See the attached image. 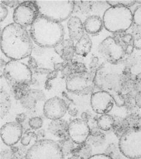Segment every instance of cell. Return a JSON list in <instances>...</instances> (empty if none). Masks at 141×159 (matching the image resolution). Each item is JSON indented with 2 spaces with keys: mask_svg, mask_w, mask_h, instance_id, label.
<instances>
[{
  "mask_svg": "<svg viewBox=\"0 0 141 159\" xmlns=\"http://www.w3.org/2000/svg\"><path fill=\"white\" fill-rule=\"evenodd\" d=\"M98 63V57H92L87 72L80 74H73L66 80V90L73 94L82 96L94 93L96 88L94 80L100 66Z\"/></svg>",
  "mask_w": 141,
  "mask_h": 159,
  "instance_id": "cell-3",
  "label": "cell"
},
{
  "mask_svg": "<svg viewBox=\"0 0 141 159\" xmlns=\"http://www.w3.org/2000/svg\"><path fill=\"white\" fill-rule=\"evenodd\" d=\"M136 93L137 92H133L124 95V97H125L124 107H125L127 111L128 112V114L138 113V110L139 108L137 107L135 102V95Z\"/></svg>",
  "mask_w": 141,
  "mask_h": 159,
  "instance_id": "cell-30",
  "label": "cell"
},
{
  "mask_svg": "<svg viewBox=\"0 0 141 159\" xmlns=\"http://www.w3.org/2000/svg\"><path fill=\"white\" fill-rule=\"evenodd\" d=\"M50 82V81H47V80L46 81V83H45V88H46L47 89L50 90L51 89V85Z\"/></svg>",
  "mask_w": 141,
  "mask_h": 159,
  "instance_id": "cell-61",
  "label": "cell"
},
{
  "mask_svg": "<svg viewBox=\"0 0 141 159\" xmlns=\"http://www.w3.org/2000/svg\"><path fill=\"white\" fill-rule=\"evenodd\" d=\"M118 147L122 155L130 159L141 158V128L130 129L119 140Z\"/></svg>",
  "mask_w": 141,
  "mask_h": 159,
  "instance_id": "cell-8",
  "label": "cell"
},
{
  "mask_svg": "<svg viewBox=\"0 0 141 159\" xmlns=\"http://www.w3.org/2000/svg\"><path fill=\"white\" fill-rule=\"evenodd\" d=\"M22 1H1V2L4 4L6 6H8L10 8H16Z\"/></svg>",
  "mask_w": 141,
  "mask_h": 159,
  "instance_id": "cell-49",
  "label": "cell"
},
{
  "mask_svg": "<svg viewBox=\"0 0 141 159\" xmlns=\"http://www.w3.org/2000/svg\"><path fill=\"white\" fill-rule=\"evenodd\" d=\"M112 38L121 46L126 55H131L134 49V40L131 34L127 31L113 33Z\"/></svg>",
  "mask_w": 141,
  "mask_h": 159,
  "instance_id": "cell-19",
  "label": "cell"
},
{
  "mask_svg": "<svg viewBox=\"0 0 141 159\" xmlns=\"http://www.w3.org/2000/svg\"><path fill=\"white\" fill-rule=\"evenodd\" d=\"M93 1H74V11L80 13L83 15L89 14L92 10Z\"/></svg>",
  "mask_w": 141,
  "mask_h": 159,
  "instance_id": "cell-31",
  "label": "cell"
},
{
  "mask_svg": "<svg viewBox=\"0 0 141 159\" xmlns=\"http://www.w3.org/2000/svg\"><path fill=\"white\" fill-rule=\"evenodd\" d=\"M10 88L21 84H31L33 72L29 66L20 60H10L7 62L3 75Z\"/></svg>",
  "mask_w": 141,
  "mask_h": 159,
  "instance_id": "cell-6",
  "label": "cell"
},
{
  "mask_svg": "<svg viewBox=\"0 0 141 159\" xmlns=\"http://www.w3.org/2000/svg\"><path fill=\"white\" fill-rule=\"evenodd\" d=\"M71 64H72L73 74H83L88 70V69L86 66L85 64L80 61L72 60L71 62Z\"/></svg>",
  "mask_w": 141,
  "mask_h": 159,
  "instance_id": "cell-40",
  "label": "cell"
},
{
  "mask_svg": "<svg viewBox=\"0 0 141 159\" xmlns=\"http://www.w3.org/2000/svg\"><path fill=\"white\" fill-rule=\"evenodd\" d=\"M29 67L30 68L31 70L32 71L33 73H34V72L37 70L39 66H38V62L36 61V60L33 57L30 56L29 59L28 60V65Z\"/></svg>",
  "mask_w": 141,
  "mask_h": 159,
  "instance_id": "cell-47",
  "label": "cell"
},
{
  "mask_svg": "<svg viewBox=\"0 0 141 159\" xmlns=\"http://www.w3.org/2000/svg\"><path fill=\"white\" fill-rule=\"evenodd\" d=\"M106 2L111 6V7L121 6L130 7L136 4V1H108Z\"/></svg>",
  "mask_w": 141,
  "mask_h": 159,
  "instance_id": "cell-42",
  "label": "cell"
},
{
  "mask_svg": "<svg viewBox=\"0 0 141 159\" xmlns=\"http://www.w3.org/2000/svg\"><path fill=\"white\" fill-rule=\"evenodd\" d=\"M136 75L131 72V70L124 68L120 74V89L124 95L136 92L135 89Z\"/></svg>",
  "mask_w": 141,
  "mask_h": 159,
  "instance_id": "cell-17",
  "label": "cell"
},
{
  "mask_svg": "<svg viewBox=\"0 0 141 159\" xmlns=\"http://www.w3.org/2000/svg\"><path fill=\"white\" fill-rule=\"evenodd\" d=\"M0 11H1L0 20H1V22H2L7 18V16L8 15V10H7V8L6 7V6L1 2L0 4Z\"/></svg>",
  "mask_w": 141,
  "mask_h": 159,
  "instance_id": "cell-48",
  "label": "cell"
},
{
  "mask_svg": "<svg viewBox=\"0 0 141 159\" xmlns=\"http://www.w3.org/2000/svg\"><path fill=\"white\" fill-rule=\"evenodd\" d=\"M58 72L54 70H52L50 74H48L47 75V81H51V80H52L55 79L56 78H57V75H58Z\"/></svg>",
  "mask_w": 141,
  "mask_h": 159,
  "instance_id": "cell-56",
  "label": "cell"
},
{
  "mask_svg": "<svg viewBox=\"0 0 141 159\" xmlns=\"http://www.w3.org/2000/svg\"><path fill=\"white\" fill-rule=\"evenodd\" d=\"M92 115L91 112L88 110H86L84 112L82 113V114L81 115V119L84 120V121L87 122L88 123L90 121L92 118Z\"/></svg>",
  "mask_w": 141,
  "mask_h": 159,
  "instance_id": "cell-54",
  "label": "cell"
},
{
  "mask_svg": "<svg viewBox=\"0 0 141 159\" xmlns=\"http://www.w3.org/2000/svg\"><path fill=\"white\" fill-rule=\"evenodd\" d=\"M104 154L111 159H122V157L124 156L119 148L118 144L117 145L114 143H111L106 148Z\"/></svg>",
  "mask_w": 141,
  "mask_h": 159,
  "instance_id": "cell-36",
  "label": "cell"
},
{
  "mask_svg": "<svg viewBox=\"0 0 141 159\" xmlns=\"http://www.w3.org/2000/svg\"><path fill=\"white\" fill-rule=\"evenodd\" d=\"M98 52L102 59L111 65H118L123 61L125 53L112 36L103 40L98 47Z\"/></svg>",
  "mask_w": 141,
  "mask_h": 159,
  "instance_id": "cell-10",
  "label": "cell"
},
{
  "mask_svg": "<svg viewBox=\"0 0 141 159\" xmlns=\"http://www.w3.org/2000/svg\"><path fill=\"white\" fill-rule=\"evenodd\" d=\"M92 148L87 142L77 145L72 155H76L81 159H89L92 157Z\"/></svg>",
  "mask_w": 141,
  "mask_h": 159,
  "instance_id": "cell-26",
  "label": "cell"
},
{
  "mask_svg": "<svg viewBox=\"0 0 141 159\" xmlns=\"http://www.w3.org/2000/svg\"><path fill=\"white\" fill-rule=\"evenodd\" d=\"M43 111L44 116L51 120L61 119L67 112V104L63 98L54 97L45 101Z\"/></svg>",
  "mask_w": 141,
  "mask_h": 159,
  "instance_id": "cell-13",
  "label": "cell"
},
{
  "mask_svg": "<svg viewBox=\"0 0 141 159\" xmlns=\"http://www.w3.org/2000/svg\"><path fill=\"white\" fill-rule=\"evenodd\" d=\"M57 142L50 139L38 140L28 149L25 159H64Z\"/></svg>",
  "mask_w": 141,
  "mask_h": 159,
  "instance_id": "cell-7",
  "label": "cell"
},
{
  "mask_svg": "<svg viewBox=\"0 0 141 159\" xmlns=\"http://www.w3.org/2000/svg\"><path fill=\"white\" fill-rule=\"evenodd\" d=\"M27 118V115L26 113H19L16 115V122H17L18 123L20 124L21 125L23 124V123L25 122V121L26 120V119Z\"/></svg>",
  "mask_w": 141,
  "mask_h": 159,
  "instance_id": "cell-52",
  "label": "cell"
},
{
  "mask_svg": "<svg viewBox=\"0 0 141 159\" xmlns=\"http://www.w3.org/2000/svg\"><path fill=\"white\" fill-rule=\"evenodd\" d=\"M33 43L27 28L14 22L6 26L1 32V50L11 60L29 57Z\"/></svg>",
  "mask_w": 141,
  "mask_h": 159,
  "instance_id": "cell-1",
  "label": "cell"
},
{
  "mask_svg": "<svg viewBox=\"0 0 141 159\" xmlns=\"http://www.w3.org/2000/svg\"><path fill=\"white\" fill-rule=\"evenodd\" d=\"M136 3H138V4H141V1H136Z\"/></svg>",
  "mask_w": 141,
  "mask_h": 159,
  "instance_id": "cell-63",
  "label": "cell"
},
{
  "mask_svg": "<svg viewBox=\"0 0 141 159\" xmlns=\"http://www.w3.org/2000/svg\"><path fill=\"white\" fill-rule=\"evenodd\" d=\"M68 159H81L80 157H79L77 156L76 155H71L70 157Z\"/></svg>",
  "mask_w": 141,
  "mask_h": 159,
  "instance_id": "cell-62",
  "label": "cell"
},
{
  "mask_svg": "<svg viewBox=\"0 0 141 159\" xmlns=\"http://www.w3.org/2000/svg\"><path fill=\"white\" fill-rule=\"evenodd\" d=\"M61 95L63 98V99L65 101L67 104V111L68 112L69 115L72 117L77 116L79 112V109L76 104L74 102V100L70 98L67 93L65 92H63Z\"/></svg>",
  "mask_w": 141,
  "mask_h": 159,
  "instance_id": "cell-34",
  "label": "cell"
},
{
  "mask_svg": "<svg viewBox=\"0 0 141 159\" xmlns=\"http://www.w3.org/2000/svg\"><path fill=\"white\" fill-rule=\"evenodd\" d=\"M30 84H21L11 87V92L14 98L20 101L22 97L27 95L29 89H30Z\"/></svg>",
  "mask_w": 141,
  "mask_h": 159,
  "instance_id": "cell-32",
  "label": "cell"
},
{
  "mask_svg": "<svg viewBox=\"0 0 141 159\" xmlns=\"http://www.w3.org/2000/svg\"><path fill=\"white\" fill-rule=\"evenodd\" d=\"M1 159H15L10 149H3L1 151Z\"/></svg>",
  "mask_w": 141,
  "mask_h": 159,
  "instance_id": "cell-50",
  "label": "cell"
},
{
  "mask_svg": "<svg viewBox=\"0 0 141 159\" xmlns=\"http://www.w3.org/2000/svg\"><path fill=\"white\" fill-rule=\"evenodd\" d=\"M43 119L39 116H34L31 118L29 120V125L31 129L38 130L43 126Z\"/></svg>",
  "mask_w": 141,
  "mask_h": 159,
  "instance_id": "cell-41",
  "label": "cell"
},
{
  "mask_svg": "<svg viewBox=\"0 0 141 159\" xmlns=\"http://www.w3.org/2000/svg\"><path fill=\"white\" fill-rule=\"evenodd\" d=\"M106 134L99 129H91V133L86 140L88 143L94 147L102 146L106 142Z\"/></svg>",
  "mask_w": 141,
  "mask_h": 159,
  "instance_id": "cell-23",
  "label": "cell"
},
{
  "mask_svg": "<svg viewBox=\"0 0 141 159\" xmlns=\"http://www.w3.org/2000/svg\"><path fill=\"white\" fill-rule=\"evenodd\" d=\"M23 130L22 125L16 121L6 123L1 128V138L6 145L14 146L22 138Z\"/></svg>",
  "mask_w": 141,
  "mask_h": 159,
  "instance_id": "cell-15",
  "label": "cell"
},
{
  "mask_svg": "<svg viewBox=\"0 0 141 159\" xmlns=\"http://www.w3.org/2000/svg\"><path fill=\"white\" fill-rule=\"evenodd\" d=\"M60 146L61 151L64 156V157L68 156L70 155H72L74 150L76 147V143L72 140L70 139V137L61 139L60 140L57 142Z\"/></svg>",
  "mask_w": 141,
  "mask_h": 159,
  "instance_id": "cell-28",
  "label": "cell"
},
{
  "mask_svg": "<svg viewBox=\"0 0 141 159\" xmlns=\"http://www.w3.org/2000/svg\"><path fill=\"white\" fill-rule=\"evenodd\" d=\"M135 102L139 109L141 108V92H137L135 95Z\"/></svg>",
  "mask_w": 141,
  "mask_h": 159,
  "instance_id": "cell-58",
  "label": "cell"
},
{
  "mask_svg": "<svg viewBox=\"0 0 141 159\" xmlns=\"http://www.w3.org/2000/svg\"><path fill=\"white\" fill-rule=\"evenodd\" d=\"M54 49L61 59L65 61L73 60L76 54L74 42L70 38L63 40L54 48Z\"/></svg>",
  "mask_w": 141,
  "mask_h": 159,
  "instance_id": "cell-16",
  "label": "cell"
},
{
  "mask_svg": "<svg viewBox=\"0 0 141 159\" xmlns=\"http://www.w3.org/2000/svg\"><path fill=\"white\" fill-rule=\"evenodd\" d=\"M68 125L69 123L65 119L52 120L48 126V130L51 134L61 139L66 138L69 137Z\"/></svg>",
  "mask_w": 141,
  "mask_h": 159,
  "instance_id": "cell-20",
  "label": "cell"
},
{
  "mask_svg": "<svg viewBox=\"0 0 141 159\" xmlns=\"http://www.w3.org/2000/svg\"><path fill=\"white\" fill-rule=\"evenodd\" d=\"M70 39L77 42L84 34L83 24L80 18L76 16H70L67 23Z\"/></svg>",
  "mask_w": 141,
  "mask_h": 159,
  "instance_id": "cell-18",
  "label": "cell"
},
{
  "mask_svg": "<svg viewBox=\"0 0 141 159\" xmlns=\"http://www.w3.org/2000/svg\"><path fill=\"white\" fill-rule=\"evenodd\" d=\"M6 64H7V62H6L4 61V60L1 58V70L0 71H1V78L3 75V72H4V70L5 68Z\"/></svg>",
  "mask_w": 141,
  "mask_h": 159,
  "instance_id": "cell-60",
  "label": "cell"
},
{
  "mask_svg": "<svg viewBox=\"0 0 141 159\" xmlns=\"http://www.w3.org/2000/svg\"><path fill=\"white\" fill-rule=\"evenodd\" d=\"M91 129L88 123L81 118L73 119L68 125V135L77 145L86 142Z\"/></svg>",
  "mask_w": 141,
  "mask_h": 159,
  "instance_id": "cell-14",
  "label": "cell"
},
{
  "mask_svg": "<svg viewBox=\"0 0 141 159\" xmlns=\"http://www.w3.org/2000/svg\"><path fill=\"white\" fill-rule=\"evenodd\" d=\"M27 94L33 97L38 102L45 101L46 100V96L45 93L40 90L30 89L28 91Z\"/></svg>",
  "mask_w": 141,
  "mask_h": 159,
  "instance_id": "cell-43",
  "label": "cell"
},
{
  "mask_svg": "<svg viewBox=\"0 0 141 159\" xmlns=\"http://www.w3.org/2000/svg\"><path fill=\"white\" fill-rule=\"evenodd\" d=\"M92 43L91 38L87 33H84L80 39L75 43V50L76 54L82 57H86L92 49Z\"/></svg>",
  "mask_w": 141,
  "mask_h": 159,
  "instance_id": "cell-22",
  "label": "cell"
},
{
  "mask_svg": "<svg viewBox=\"0 0 141 159\" xmlns=\"http://www.w3.org/2000/svg\"><path fill=\"white\" fill-rule=\"evenodd\" d=\"M113 99L114 103L116 106L121 107H124L125 105V97L124 95L121 93L120 90L112 91L109 92Z\"/></svg>",
  "mask_w": 141,
  "mask_h": 159,
  "instance_id": "cell-39",
  "label": "cell"
},
{
  "mask_svg": "<svg viewBox=\"0 0 141 159\" xmlns=\"http://www.w3.org/2000/svg\"><path fill=\"white\" fill-rule=\"evenodd\" d=\"M124 120L128 130L141 128V116L138 113L128 114Z\"/></svg>",
  "mask_w": 141,
  "mask_h": 159,
  "instance_id": "cell-27",
  "label": "cell"
},
{
  "mask_svg": "<svg viewBox=\"0 0 141 159\" xmlns=\"http://www.w3.org/2000/svg\"><path fill=\"white\" fill-rule=\"evenodd\" d=\"M38 140V138L36 132L28 131H25L20 139V144L25 147L33 145Z\"/></svg>",
  "mask_w": 141,
  "mask_h": 159,
  "instance_id": "cell-35",
  "label": "cell"
},
{
  "mask_svg": "<svg viewBox=\"0 0 141 159\" xmlns=\"http://www.w3.org/2000/svg\"><path fill=\"white\" fill-rule=\"evenodd\" d=\"M39 15L35 1H24L15 9L13 20L14 23L27 28L31 27Z\"/></svg>",
  "mask_w": 141,
  "mask_h": 159,
  "instance_id": "cell-9",
  "label": "cell"
},
{
  "mask_svg": "<svg viewBox=\"0 0 141 159\" xmlns=\"http://www.w3.org/2000/svg\"><path fill=\"white\" fill-rule=\"evenodd\" d=\"M113 117L115 121L112 129V131L115 134V136L120 139L124 133H125L129 130L125 126L124 118L116 115H114Z\"/></svg>",
  "mask_w": 141,
  "mask_h": 159,
  "instance_id": "cell-29",
  "label": "cell"
},
{
  "mask_svg": "<svg viewBox=\"0 0 141 159\" xmlns=\"http://www.w3.org/2000/svg\"><path fill=\"white\" fill-rule=\"evenodd\" d=\"M40 16L62 22L69 20L74 11V1H35Z\"/></svg>",
  "mask_w": 141,
  "mask_h": 159,
  "instance_id": "cell-5",
  "label": "cell"
},
{
  "mask_svg": "<svg viewBox=\"0 0 141 159\" xmlns=\"http://www.w3.org/2000/svg\"><path fill=\"white\" fill-rule=\"evenodd\" d=\"M37 102L38 101L36 99L27 93L20 100L21 106L24 108L30 110L34 109L36 108Z\"/></svg>",
  "mask_w": 141,
  "mask_h": 159,
  "instance_id": "cell-38",
  "label": "cell"
},
{
  "mask_svg": "<svg viewBox=\"0 0 141 159\" xmlns=\"http://www.w3.org/2000/svg\"><path fill=\"white\" fill-rule=\"evenodd\" d=\"M124 64V68H129L131 70L132 68H133L138 62L137 57L134 55H127L126 57H124V59L122 61Z\"/></svg>",
  "mask_w": 141,
  "mask_h": 159,
  "instance_id": "cell-44",
  "label": "cell"
},
{
  "mask_svg": "<svg viewBox=\"0 0 141 159\" xmlns=\"http://www.w3.org/2000/svg\"><path fill=\"white\" fill-rule=\"evenodd\" d=\"M114 104L113 99L109 92L100 90L91 95V107L98 115L109 113L113 109Z\"/></svg>",
  "mask_w": 141,
  "mask_h": 159,
  "instance_id": "cell-12",
  "label": "cell"
},
{
  "mask_svg": "<svg viewBox=\"0 0 141 159\" xmlns=\"http://www.w3.org/2000/svg\"><path fill=\"white\" fill-rule=\"evenodd\" d=\"M84 29L88 34H98L104 27L102 19L98 15L89 16L83 23Z\"/></svg>",
  "mask_w": 141,
  "mask_h": 159,
  "instance_id": "cell-21",
  "label": "cell"
},
{
  "mask_svg": "<svg viewBox=\"0 0 141 159\" xmlns=\"http://www.w3.org/2000/svg\"><path fill=\"white\" fill-rule=\"evenodd\" d=\"M104 63L100 65L94 80L95 87L101 90L109 92L116 90H120V75L117 74L106 73L104 71Z\"/></svg>",
  "mask_w": 141,
  "mask_h": 159,
  "instance_id": "cell-11",
  "label": "cell"
},
{
  "mask_svg": "<svg viewBox=\"0 0 141 159\" xmlns=\"http://www.w3.org/2000/svg\"><path fill=\"white\" fill-rule=\"evenodd\" d=\"M72 61H68L67 65L65 67V68L61 70V77L63 79L66 80L68 79L72 75H73V71L72 68Z\"/></svg>",
  "mask_w": 141,
  "mask_h": 159,
  "instance_id": "cell-45",
  "label": "cell"
},
{
  "mask_svg": "<svg viewBox=\"0 0 141 159\" xmlns=\"http://www.w3.org/2000/svg\"><path fill=\"white\" fill-rule=\"evenodd\" d=\"M11 99L9 94L3 89L0 92V116L3 119L9 112L11 108Z\"/></svg>",
  "mask_w": 141,
  "mask_h": 159,
  "instance_id": "cell-24",
  "label": "cell"
},
{
  "mask_svg": "<svg viewBox=\"0 0 141 159\" xmlns=\"http://www.w3.org/2000/svg\"><path fill=\"white\" fill-rule=\"evenodd\" d=\"M10 150L13 154L15 159H25L28 149L27 147H25L20 144V146H12L10 147Z\"/></svg>",
  "mask_w": 141,
  "mask_h": 159,
  "instance_id": "cell-37",
  "label": "cell"
},
{
  "mask_svg": "<svg viewBox=\"0 0 141 159\" xmlns=\"http://www.w3.org/2000/svg\"><path fill=\"white\" fill-rule=\"evenodd\" d=\"M127 32L131 34L133 36L134 48L141 50V25L133 24Z\"/></svg>",
  "mask_w": 141,
  "mask_h": 159,
  "instance_id": "cell-33",
  "label": "cell"
},
{
  "mask_svg": "<svg viewBox=\"0 0 141 159\" xmlns=\"http://www.w3.org/2000/svg\"><path fill=\"white\" fill-rule=\"evenodd\" d=\"M102 19L104 27L112 34L127 31L133 24V13L126 7H111L104 11Z\"/></svg>",
  "mask_w": 141,
  "mask_h": 159,
  "instance_id": "cell-4",
  "label": "cell"
},
{
  "mask_svg": "<svg viewBox=\"0 0 141 159\" xmlns=\"http://www.w3.org/2000/svg\"><path fill=\"white\" fill-rule=\"evenodd\" d=\"M133 24L141 25V5L138 6L133 13Z\"/></svg>",
  "mask_w": 141,
  "mask_h": 159,
  "instance_id": "cell-46",
  "label": "cell"
},
{
  "mask_svg": "<svg viewBox=\"0 0 141 159\" xmlns=\"http://www.w3.org/2000/svg\"><path fill=\"white\" fill-rule=\"evenodd\" d=\"M32 40L41 48H54L64 39L65 30L60 22L39 17L31 25L29 30Z\"/></svg>",
  "mask_w": 141,
  "mask_h": 159,
  "instance_id": "cell-2",
  "label": "cell"
},
{
  "mask_svg": "<svg viewBox=\"0 0 141 159\" xmlns=\"http://www.w3.org/2000/svg\"><path fill=\"white\" fill-rule=\"evenodd\" d=\"M68 61H63L61 63H57L54 65V70L57 72H61V70L65 68V67L67 65Z\"/></svg>",
  "mask_w": 141,
  "mask_h": 159,
  "instance_id": "cell-53",
  "label": "cell"
},
{
  "mask_svg": "<svg viewBox=\"0 0 141 159\" xmlns=\"http://www.w3.org/2000/svg\"><path fill=\"white\" fill-rule=\"evenodd\" d=\"M52 70L50 69H48V68H38L37 70H36L34 73L35 74H38L40 75H48V74H50Z\"/></svg>",
  "mask_w": 141,
  "mask_h": 159,
  "instance_id": "cell-55",
  "label": "cell"
},
{
  "mask_svg": "<svg viewBox=\"0 0 141 159\" xmlns=\"http://www.w3.org/2000/svg\"><path fill=\"white\" fill-rule=\"evenodd\" d=\"M36 134L38 136V140L40 139H44L45 136H46V132L45 131V130L43 129H38V131L36 132Z\"/></svg>",
  "mask_w": 141,
  "mask_h": 159,
  "instance_id": "cell-59",
  "label": "cell"
},
{
  "mask_svg": "<svg viewBox=\"0 0 141 159\" xmlns=\"http://www.w3.org/2000/svg\"><path fill=\"white\" fill-rule=\"evenodd\" d=\"M113 116L107 114L101 115L97 120V126L98 129L102 131H107L112 130L114 124Z\"/></svg>",
  "mask_w": 141,
  "mask_h": 159,
  "instance_id": "cell-25",
  "label": "cell"
},
{
  "mask_svg": "<svg viewBox=\"0 0 141 159\" xmlns=\"http://www.w3.org/2000/svg\"><path fill=\"white\" fill-rule=\"evenodd\" d=\"M135 89L137 92H141V72L135 77Z\"/></svg>",
  "mask_w": 141,
  "mask_h": 159,
  "instance_id": "cell-51",
  "label": "cell"
},
{
  "mask_svg": "<svg viewBox=\"0 0 141 159\" xmlns=\"http://www.w3.org/2000/svg\"><path fill=\"white\" fill-rule=\"evenodd\" d=\"M89 159H111L105 154H97L92 156Z\"/></svg>",
  "mask_w": 141,
  "mask_h": 159,
  "instance_id": "cell-57",
  "label": "cell"
}]
</instances>
